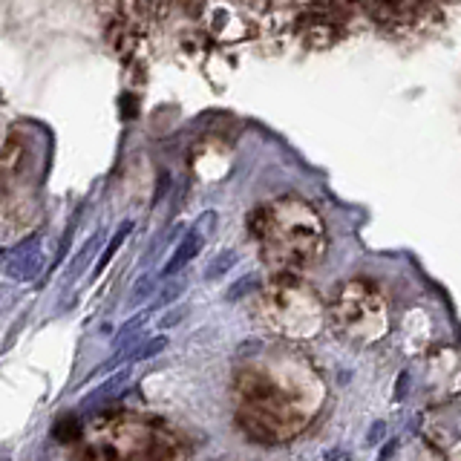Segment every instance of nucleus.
Listing matches in <instances>:
<instances>
[{"label": "nucleus", "mask_w": 461, "mask_h": 461, "mask_svg": "<svg viewBox=\"0 0 461 461\" xmlns=\"http://www.w3.org/2000/svg\"><path fill=\"white\" fill-rule=\"evenodd\" d=\"M165 346H168V338H150V340H144V343H136L130 363H136V360H150V358H156L159 352H165Z\"/></svg>", "instance_id": "20e7f679"}, {"label": "nucleus", "mask_w": 461, "mask_h": 461, "mask_svg": "<svg viewBox=\"0 0 461 461\" xmlns=\"http://www.w3.org/2000/svg\"><path fill=\"white\" fill-rule=\"evenodd\" d=\"M380 435H383V421H378V424L369 430V438H366V441H369V444H378V441H380Z\"/></svg>", "instance_id": "9d476101"}, {"label": "nucleus", "mask_w": 461, "mask_h": 461, "mask_svg": "<svg viewBox=\"0 0 461 461\" xmlns=\"http://www.w3.org/2000/svg\"><path fill=\"white\" fill-rule=\"evenodd\" d=\"M182 318H185V309H173V312H168V315L162 318V323H159V326H162V329H171V326H176Z\"/></svg>", "instance_id": "1a4fd4ad"}, {"label": "nucleus", "mask_w": 461, "mask_h": 461, "mask_svg": "<svg viewBox=\"0 0 461 461\" xmlns=\"http://www.w3.org/2000/svg\"><path fill=\"white\" fill-rule=\"evenodd\" d=\"M130 228H133V222H124V225H121V230H118V234H116V237L110 240V245H107V248H104V254H101V263H98V268H96V274H98V271H101V268H104V265H107V263L113 260V254H116V248H118V245H121V243L127 240V234H130Z\"/></svg>", "instance_id": "0eeeda50"}, {"label": "nucleus", "mask_w": 461, "mask_h": 461, "mask_svg": "<svg viewBox=\"0 0 461 461\" xmlns=\"http://www.w3.org/2000/svg\"><path fill=\"white\" fill-rule=\"evenodd\" d=\"M153 291H156V277L153 274H144L141 280H136V285H133V291H130V305H138L141 300H147Z\"/></svg>", "instance_id": "39448f33"}, {"label": "nucleus", "mask_w": 461, "mask_h": 461, "mask_svg": "<svg viewBox=\"0 0 461 461\" xmlns=\"http://www.w3.org/2000/svg\"><path fill=\"white\" fill-rule=\"evenodd\" d=\"M46 265V240L41 234L24 240L18 248H12L9 260H6V277L15 283H32Z\"/></svg>", "instance_id": "f257e3e1"}, {"label": "nucleus", "mask_w": 461, "mask_h": 461, "mask_svg": "<svg viewBox=\"0 0 461 461\" xmlns=\"http://www.w3.org/2000/svg\"><path fill=\"white\" fill-rule=\"evenodd\" d=\"M234 263H237L234 251H222V254H216V260H213V263H211V265L205 268V277H208V280H213V277H222V274H225V271H228L230 265H234Z\"/></svg>", "instance_id": "423d86ee"}, {"label": "nucleus", "mask_w": 461, "mask_h": 461, "mask_svg": "<svg viewBox=\"0 0 461 461\" xmlns=\"http://www.w3.org/2000/svg\"><path fill=\"white\" fill-rule=\"evenodd\" d=\"M101 240H104V234H96V237H90L87 243H84V248L75 254V260L69 263V268H66V285L69 283H75L78 280V274L87 268V263L93 260V254H98V245H101Z\"/></svg>", "instance_id": "7ed1b4c3"}, {"label": "nucleus", "mask_w": 461, "mask_h": 461, "mask_svg": "<svg viewBox=\"0 0 461 461\" xmlns=\"http://www.w3.org/2000/svg\"><path fill=\"white\" fill-rule=\"evenodd\" d=\"M202 245H205V237H202V234H196V230L191 228V230H188V237L176 245V251H173V257L168 260V265L162 268V277H165V280H171L173 274H179V271H182V268H185V265H188V263L202 251Z\"/></svg>", "instance_id": "f03ea898"}, {"label": "nucleus", "mask_w": 461, "mask_h": 461, "mask_svg": "<svg viewBox=\"0 0 461 461\" xmlns=\"http://www.w3.org/2000/svg\"><path fill=\"white\" fill-rule=\"evenodd\" d=\"M168 285L162 288V294H159V305H171L182 291H185V283L182 280H165Z\"/></svg>", "instance_id": "6e6552de"}, {"label": "nucleus", "mask_w": 461, "mask_h": 461, "mask_svg": "<svg viewBox=\"0 0 461 461\" xmlns=\"http://www.w3.org/2000/svg\"><path fill=\"white\" fill-rule=\"evenodd\" d=\"M0 461H12V450H0Z\"/></svg>", "instance_id": "9b49d317"}]
</instances>
